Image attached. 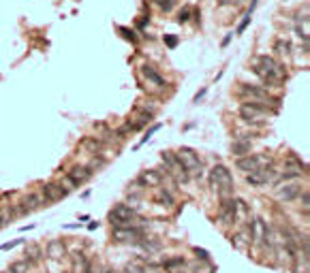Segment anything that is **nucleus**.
Returning a JSON list of instances; mask_svg holds the SVG:
<instances>
[{
  "label": "nucleus",
  "instance_id": "13",
  "mask_svg": "<svg viewBox=\"0 0 310 273\" xmlns=\"http://www.w3.org/2000/svg\"><path fill=\"white\" fill-rule=\"evenodd\" d=\"M304 171H306V167H304L299 160L295 158H289L285 162V169H282V179L289 181V179H295V177H302Z\"/></svg>",
  "mask_w": 310,
  "mask_h": 273
},
{
  "label": "nucleus",
  "instance_id": "39",
  "mask_svg": "<svg viewBox=\"0 0 310 273\" xmlns=\"http://www.w3.org/2000/svg\"><path fill=\"white\" fill-rule=\"evenodd\" d=\"M163 271V267H156V265H148L143 267V273H160Z\"/></svg>",
  "mask_w": 310,
  "mask_h": 273
},
{
  "label": "nucleus",
  "instance_id": "30",
  "mask_svg": "<svg viewBox=\"0 0 310 273\" xmlns=\"http://www.w3.org/2000/svg\"><path fill=\"white\" fill-rule=\"evenodd\" d=\"M248 24H250V13H246V17L240 21V26H238V30H235V34H242V32L248 28Z\"/></svg>",
  "mask_w": 310,
  "mask_h": 273
},
{
  "label": "nucleus",
  "instance_id": "17",
  "mask_svg": "<svg viewBox=\"0 0 310 273\" xmlns=\"http://www.w3.org/2000/svg\"><path fill=\"white\" fill-rule=\"evenodd\" d=\"M41 205H45L41 194H28L24 201H21V207H19V213H26V211H34L39 209Z\"/></svg>",
  "mask_w": 310,
  "mask_h": 273
},
{
  "label": "nucleus",
  "instance_id": "37",
  "mask_svg": "<svg viewBox=\"0 0 310 273\" xmlns=\"http://www.w3.org/2000/svg\"><path fill=\"white\" fill-rule=\"evenodd\" d=\"M189 17H190V9H182L180 13H178V21H180V24L189 21Z\"/></svg>",
  "mask_w": 310,
  "mask_h": 273
},
{
  "label": "nucleus",
  "instance_id": "44",
  "mask_svg": "<svg viewBox=\"0 0 310 273\" xmlns=\"http://www.w3.org/2000/svg\"><path fill=\"white\" fill-rule=\"evenodd\" d=\"M0 216H2V211H0Z\"/></svg>",
  "mask_w": 310,
  "mask_h": 273
},
{
  "label": "nucleus",
  "instance_id": "32",
  "mask_svg": "<svg viewBox=\"0 0 310 273\" xmlns=\"http://www.w3.org/2000/svg\"><path fill=\"white\" fill-rule=\"evenodd\" d=\"M141 245L148 250V252H156V250H160V243L158 241H141Z\"/></svg>",
  "mask_w": 310,
  "mask_h": 273
},
{
  "label": "nucleus",
  "instance_id": "12",
  "mask_svg": "<svg viewBox=\"0 0 310 273\" xmlns=\"http://www.w3.org/2000/svg\"><path fill=\"white\" fill-rule=\"evenodd\" d=\"M143 231L137 226H120L114 228V239L116 241H141Z\"/></svg>",
  "mask_w": 310,
  "mask_h": 273
},
{
  "label": "nucleus",
  "instance_id": "10",
  "mask_svg": "<svg viewBox=\"0 0 310 273\" xmlns=\"http://www.w3.org/2000/svg\"><path fill=\"white\" fill-rule=\"evenodd\" d=\"M67 194H69V190L64 188L62 184H53V181L45 184V186H43V190H41V196H43V201H45V203H56V201L64 199Z\"/></svg>",
  "mask_w": 310,
  "mask_h": 273
},
{
  "label": "nucleus",
  "instance_id": "41",
  "mask_svg": "<svg viewBox=\"0 0 310 273\" xmlns=\"http://www.w3.org/2000/svg\"><path fill=\"white\" fill-rule=\"evenodd\" d=\"M206 92H207V90H206V88H203V90H201V92H199V94H197V96H195V103H199V100L203 98V96H206Z\"/></svg>",
  "mask_w": 310,
  "mask_h": 273
},
{
  "label": "nucleus",
  "instance_id": "5",
  "mask_svg": "<svg viewBox=\"0 0 310 273\" xmlns=\"http://www.w3.org/2000/svg\"><path fill=\"white\" fill-rule=\"evenodd\" d=\"M270 162H272V158L265 156V154H248V156H242L235 160V167L240 171H244V173H253L257 169L267 167Z\"/></svg>",
  "mask_w": 310,
  "mask_h": 273
},
{
  "label": "nucleus",
  "instance_id": "25",
  "mask_svg": "<svg viewBox=\"0 0 310 273\" xmlns=\"http://www.w3.org/2000/svg\"><path fill=\"white\" fill-rule=\"evenodd\" d=\"M156 201L158 203H165V205H173V196H171L167 190H163V188L156 192Z\"/></svg>",
  "mask_w": 310,
  "mask_h": 273
},
{
  "label": "nucleus",
  "instance_id": "19",
  "mask_svg": "<svg viewBox=\"0 0 310 273\" xmlns=\"http://www.w3.org/2000/svg\"><path fill=\"white\" fill-rule=\"evenodd\" d=\"M231 152H233V156H238V158H242V156H248L250 154V141L248 139H235L233 141V145H231Z\"/></svg>",
  "mask_w": 310,
  "mask_h": 273
},
{
  "label": "nucleus",
  "instance_id": "43",
  "mask_svg": "<svg viewBox=\"0 0 310 273\" xmlns=\"http://www.w3.org/2000/svg\"><path fill=\"white\" fill-rule=\"evenodd\" d=\"M103 273H111V271H103Z\"/></svg>",
  "mask_w": 310,
  "mask_h": 273
},
{
  "label": "nucleus",
  "instance_id": "23",
  "mask_svg": "<svg viewBox=\"0 0 310 273\" xmlns=\"http://www.w3.org/2000/svg\"><path fill=\"white\" fill-rule=\"evenodd\" d=\"M192 273H214V265L210 263V260H197L195 267H192Z\"/></svg>",
  "mask_w": 310,
  "mask_h": 273
},
{
  "label": "nucleus",
  "instance_id": "35",
  "mask_svg": "<svg viewBox=\"0 0 310 273\" xmlns=\"http://www.w3.org/2000/svg\"><path fill=\"white\" fill-rule=\"evenodd\" d=\"M120 32H122V36H124V39H128L131 43H135V41H137V36H135V32H133V30H128V28H120Z\"/></svg>",
  "mask_w": 310,
  "mask_h": 273
},
{
  "label": "nucleus",
  "instance_id": "29",
  "mask_svg": "<svg viewBox=\"0 0 310 273\" xmlns=\"http://www.w3.org/2000/svg\"><path fill=\"white\" fill-rule=\"evenodd\" d=\"M156 130H160V124H154L152 128H150V130L146 132V137H143L141 141H139V145H137V147H141V145H143V143H146V141H150V137H152V135H154V132H156Z\"/></svg>",
  "mask_w": 310,
  "mask_h": 273
},
{
  "label": "nucleus",
  "instance_id": "6",
  "mask_svg": "<svg viewBox=\"0 0 310 273\" xmlns=\"http://www.w3.org/2000/svg\"><path fill=\"white\" fill-rule=\"evenodd\" d=\"M135 218H137L135 209H133V207H128V205H124V203L116 205L114 209L109 211V220H111V224H114L116 228H120V226H131Z\"/></svg>",
  "mask_w": 310,
  "mask_h": 273
},
{
  "label": "nucleus",
  "instance_id": "14",
  "mask_svg": "<svg viewBox=\"0 0 310 273\" xmlns=\"http://www.w3.org/2000/svg\"><path fill=\"white\" fill-rule=\"evenodd\" d=\"M69 181L75 186V188H79L82 184H86L90 177H92V171H90L88 167H73L71 171H69Z\"/></svg>",
  "mask_w": 310,
  "mask_h": 273
},
{
  "label": "nucleus",
  "instance_id": "36",
  "mask_svg": "<svg viewBox=\"0 0 310 273\" xmlns=\"http://www.w3.org/2000/svg\"><path fill=\"white\" fill-rule=\"evenodd\" d=\"M21 243V239H15V241H9V243H2L0 245V250L2 252H7V250H13V248H17V245Z\"/></svg>",
  "mask_w": 310,
  "mask_h": 273
},
{
  "label": "nucleus",
  "instance_id": "7",
  "mask_svg": "<svg viewBox=\"0 0 310 273\" xmlns=\"http://www.w3.org/2000/svg\"><path fill=\"white\" fill-rule=\"evenodd\" d=\"M248 235H250V241L257 243V245H267V243H272L270 241V228H267V224L261 220V218H255L253 222H250V226H248Z\"/></svg>",
  "mask_w": 310,
  "mask_h": 273
},
{
  "label": "nucleus",
  "instance_id": "28",
  "mask_svg": "<svg viewBox=\"0 0 310 273\" xmlns=\"http://www.w3.org/2000/svg\"><path fill=\"white\" fill-rule=\"evenodd\" d=\"M180 265H184V258H182V256H178V258H171V260H167V263L163 265V269H165V271H173L175 267H180Z\"/></svg>",
  "mask_w": 310,
  "mask_h": 273
},
{
  "label": "nucleus",
  "instance_id": "16",
  "mask_svg": "<svg viewBox=\"0 0 310 273\" xmlns=\"http://www.w3.org/2000/svg\"><path fill=\"white\" fill-rule=\"evenodd\" d=\"M137 181L143 188H156V186H160V181H163V175H160L158 171H143L137 177Z\"/></svg>",
  "mask_w": 310,
  "mask_h": 273
},
{
  "label": "nucleus",
  "instance_id": "4",
  "mask_svg": "<svg viewBox=\"0 0 310 273\" xmlns=\"http://www.w3.org/2000/svg\"><path fill=\"white\" fill-rule=\"evenodd\" d=\"M175 158L178 162L184 167V171L189 175H201V160H199V154L190 147H180L175 152Z\"/></svg>",
  "mask_w": 310,
  "mask_h": 273
},
{
  "label": "nucleus",
  "instance_id": "8",
  "mask_svg": "<svg viewBox=\"0 0 310 273\" xmlns=\"http://www.w3.org/2000/svg\"><path fill=\"white\" fill-rule=\"evenodd\" d=\"M240 94H242V96H248V98H253L250 103H261V105H263L265 100H267V103H274V105L278 107V100L272 98V96L267 94V90L257 88V85H242V88H240Z\"/></svg>",
  "mask_w": 310,
  "mask_h": 273
},
{
  "label": "nucleus",
  "instance_id": "33",
  "mask_svg": "<svg viewBox=\"0 0 310 273\" xmlns=\"http://www.w3.org/2000/svg\"><path fill=\"white\" fill-rule=\"evenodd\" d=\"M124 273H143V267L139 263H131V265H126Z\"/></svg>",
  "mask_w": 310,
  "mask_h": 273
},
{
  "label": "nucleus",
  "instance_id": "42",
  "mask_svg": "<svg viewBox=\"0 0 310 273\" xmlns=\"http://www.w3.org/2000/svg\"><path fill=\"white\" fill-rule=\"evenodd\" d=\"M231 36H233V34H227V36H224V39H223V47H224V45H229V41H231Z\"/></svg>",
  "mask_w": 310,
  "mask_h": 273
},
{
  "label": "nucleus",
  "instance_id": "1",
  "mask_svg": "<svg viewBox=\"0 0 310 273\" xmlns=\"http://www.w3.org/2000/svg\"><path fill=\"white\" fill-rule=\"evenodd\" d=\"M255 73L259 75L265 83H280L282 79H285L282 68L278 66L276 60H274V58H270V56H259V58H257V60H255Z\"/></svg>",
  "mask_w": 310,
  "mask_h": 273
},
{
  "label": "nucleus",
  "instance_id": "26",
  "mask_svg": "<svg viewBox=\"0 0 310 273\" xmlns=\"http://www.w3.org/2000/svg\"><path fill=\"white\" fill-rule=\"evenodd\" d=\"M289 49H291V45H289V41H282V39H278V41L274 43V51L282 53V56H287V53H289Z\"/></svg>",
  "mask_w": 310,
  "mask_h": 273
},
{
  "label": "nucleus",
  "instance_id": "20",
  "mask_svg": "<svg viewBox=\"0 0 310 273\" xmlns=\"http://www.w3.org/2000/svg\"><path fill=\"white\" fill-rule=\"evenodd\" d=\"M45 252H47V256H50V258H62V256L67 254V248H64V243H62V241L53 239V241L47 243Z\"/></svg>",
  "mask_w": 310,
  "mask_h": 273
},
{
  "label": "nucleus",
  "instance_id": "21",
  "mask_svg": "<svg viewBox=\"0 0 310 273\" xmlns=\"http://www.w3.org/2000/svg\"><path fill=\"white\" fill-rule=\"evenodd\" d=\"M143 75H146V79H148V81H152L154 85H165V79L160 77V75L154 71V66H150V64L143 66Z\"/></svg>",
  "mask_w": 310,
  "mask_h": 273
},
{
  "label": "nucleus",
  "instance_id": "38",
  "mask_svg": "<svg viewBox=\"0 0 310 273\" xmlns=\"http://www.w3.org/2000/svg\"><path fill=\"white\" fill-rule=\"evenodd\" d=\"M195 254H197V258H199V260H210V254H207L206 250H199V248H195Z\"/></svg>",
  "mask_w": 310,
  "mask_h": 273
},
{
  "label": "nucleus",
  "instance_id": "3",
  "mask_svg": "<svg viewBox=\"0 0 310 273\" xmlns=\"http://www.w3.org/2000/svg\"><path fill=\"white\" fill-rule=\"evenodd\" d=\"M270 113L274 111L267 109V105H261V103H242L240 105V117L248 124H257V122H263Z\"/></svg>",
  "mask_w": 310,
  "mask_h": 273
},
{
  "label": "nucleus",
  "instance_id": "22",
  "mask_svg": "<svg viewBox=\"0 0 310 273\" xmlns=\"http://www.w3.org/2000/svg\"><path fill=\"white\" fill-rule=\"evenodd\" d=\"M9 271L11 273H28L30 271V263H28V260H15V263H11Z\"/></svg>",
  "mask_w": 310,
  "mask_h": 273
},
{
  "label": "nucleus",
  "instance_id": "40",
  "mask_svg": "<svg viewBox=\"0 0 310 273\" xmlns=\"http://www.w3.org/2000/svg\"><path fill=\"white\" fill-rule=\"evenodd\" d=\"M165 43H167L171 49H173V47L178 45V39H175V36H165Z\"/></svg>",
  "mask_w": 310,
  "mask_h": 273
},
{
  "label": "nucleus",
  "instance_id": "9",
  "mask_svg": "<svg viewBox=\"0 0 310 273\" xmlns=\"http://www.w3.org/2000/svg\"><path fill=\"white\" fill-rule=\"evenodd\" d=\"M276 177V171L270 169V167H263V169H257L253 173H246V184L250 186H267L270 181H274Z\"/></svg>",
  "mask_w": 310,
  "mask_h": 273
},
{
  "label": "nucleus",
  "instance_id": "2",
  "mask_svg": "<svg viewBox=\"0 0 310 273\" xmlns=\"http://www.w3.org/2000/svg\"><path fill=\"white\" fill-rule=\"evenodd\" d=\"M210 186L214 190L221 192L223 199H227V196L233 194V175L231 171L227 167H223V164H216L212 171H210Z\"/></svg>",
  "mask_w": 310,
  "mask_h": 273
},
{
  "label": "nucleus",
  "instance_id": "18",
  "mask_svg": "<svg viewBox=\"0 0 310 273\" xmlns=\"http://www.w3.org/2000/svg\"><path fill=\"white\" fill-rule=\"evenodd\" d=\"M231 243H233V248H238V250H242V252H246L253 241H250L248 231H240V233H235L233 237H231Z\"/></svg>",
  "mask_w": 310,
  "mask_h": 273
},
{
  "label": "nucleus",
  "instance_id": "27",
  "mask_svg": "<svg viewBox=\"0 0 310 273\" xmlns=\"http://www.w3.org/2000/svg\"><path fill=\"white\" fill-rule=\"evenodd\" d=\"M84 147H88V149H92V152L96 154L101 149V141L99 139H92V137H88V139H84Z\"/></svg>",
  "mask_w": 310,
  "mask_h": 273
},
{
  "label": "nucleus",
  "instance_id": "24",
  "mask_svg": "<svg viewBox=\"0 0 310 273\" xmlns=\"http://www.w3.org/2000/svg\"><path fill=\"white\" fill-rule=\"evenodd\" d=\"M41 258V248H36V245H30V248H26V260H39Z\"/></svg>",
  "mask_w": 310,
  "mask_h": 273
},
{
  "label": "nucleus",
  "instance_id": "11",
  "mask_svg": "<svg viewBox=\"0 0 310 273\" xmlns=\"http://www.w3.org/2000/svg\"><path fill=\"white\" fill-rule=\"evenodd\" d=\"M163 160H165V164H167L169 173L173 175L178 181H186V179H189V173H186L184 167L178 162V158H175L173 152H163Z\"/></svg>",
  "mask_w": 310,
  "mask_h": 273
},
{
  "label": "nucleus",
  "instance_id": "15",
  "mask_svg": "<svg viewBox=\"0 0 310 273\" xmlns=\"http://www.w3.org/2000/svg\"><path fill=\"white\" fill-rule=\"evenodd\" d=\"M299 192H302V186L299 184H285L282 188L276 190V201H280V203L293 201L295 196H299Z\"/></svg>",
  "mask_w": 310,
  "mask_h": 273
},
{
  "label": "nucleus",
  "instance_id": "34",
  "mask_svg": "<svg viewBox=\"0 0 310 273\" xmlns=\"http://www.w3.org/2000/svg\"><path fill=\"white\" fill-rule=\"evenodd\" d=\"M299 194H302V209L308 211V205H310V192L304 190V192H299Z\"/></svg>",
  "mask_w": 310,
  "mask_h": 273
},
{
  "label": "nucleus",
  "instance_id": "31",
  "mask_svg": "<svg viewBox=\"0 0 310 273\" xmlns=\"http://www.w3.org/2000/svg\"><path fill=\"white\" fill-rule=\"evenodd\" d=\"M154 2H156L158 9H163L165 13H167V11H171V7H173V0H154Z\"/></svg>",
  "mask_w": 310,
  "mask_h": 273
}]
</instances>
